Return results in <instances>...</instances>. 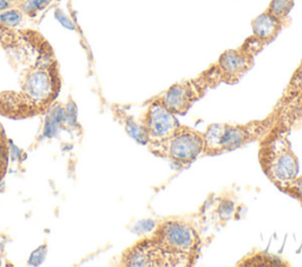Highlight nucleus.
<instances>
[{"label": "nucleus", "mask_w": 302, "mask_h": 267, "mask_svg": "<svg viewBox=\"0 0 302 267\" xmlns=\"http://www.w3.org/2000/svg\"><path fill=\"white\" fill-rule=\"evenodd\" d=\"M293 6L294 0H272L266 11L275 18L287 22L288 15H289Z\"/></svg>", "instance_id": "nucleus-14"}, {"label": "nucleus", "mask_w": 302, "mask_h": 267, "mask_svg": "<svg viewBox=\"0 0 302 267\" xmlns=\"http://www.w3.org/2000/svg\"><path fill=\"white\" fill-rule=\"evenodd\" d=\"M281 192L287 194L293 199L297 200L298 204L302 206V174L301 176H297L294 178L290 183H288L286 186H284Z\"/></svg>", "instance_id": "nucleus-15"}, {"label": "nucleus", "mask_w": 302, "mask_h": 267, "mask_svg": "<svg viewBox=\"0 0 302 267\" xmlns=\"http://www.w3.org/2000/svg\"><path fill=\"white\" fill-rule=\"evenodd\" d=\"M51 2L52 0H26L25 4L23 5V10L27 13L37 12L46 8Z\"/></svg>", "instance_id": "nucleus-18"}, {"label": "nucleus", "mask_w": 302, "mask_h": 267, "mask_svg": "<svg viewBox=\"0 0 302 267\" xmlns=\"http://www.w3.org/2000/svg\"><path fill=\"white\" fill-rule=\"evenodd\" d=\"M286 25L287 22L277 19L270 13L264 11L252 22L253 36L256 37L264 45H268L269 43L275 40V38L279 36Z\"/></svg>", "instance_id": "nucleus-9"}, {"label": "nucleus", "mask_w": 302, "mask_h": 267, "mask_svg": "<svg viewBox=\"0 0 302 267\" xmlns=\"http://www.w3.org/2000/svg\"><path fill=\"white\" fill-rule=\"evenodd\" d=\"M142 122L147 136V143L166 138L181 125L177 115L166 107L157 97L147 105Z\"/></svg>", "instance_id": "nucleus-8"}, {"label": "nucleus", "mask_w": 302, "mask_h": 267, "mask_svg": "<svg viewBox=\"0 0 302 267\" xmlns=\"http://www.w3.org/2000/svg\"><path fill=\"white\" fill-rule=\"evenodd\" d=\"M113 113H115L118 121L123 125L126 133H128L132 139H135L140 145H146L147 136L142 120H136L132 115L126 113L125 109L122 108L121 106H115V107H113Z\"/></svg>", "instance_id": "nucleus-12"}, {"label": "nucleus", "mask_w": 302, "mask_h": 267, "mask_svg": "<svg viewBox=\"0 0 302 267\" xmlns=\"http://www.w3.org/2000/svg\"><path fill=\"white\" fill-rule=\"evenodd\" d=\"M145 146L157 158L167 160L178 170H185L203 158L204 136L190 126L180 125L170 136L149 142Z\"/></svg>", "instance_id": "nucleus-4"}, {"label": "nucleus", "mask_w": 302, "mask_h": 267, "mask_svg": "<svg viewBox=\"0 0 302 267\" xmlns=\"http://www.w3.org/2000/svg\"><path fill=\"white\" fill-rule=\"evenodd\" d=\"M289 104L290 102L283 106L276 105L264 119H255L245 124L231 125L226 122L210 124L203 132V157L222 156L228 152L243 149L249 144L260 142L288 113H290L288 111Z\"/></svg>", "instance_id": "nucleus-1"}, {"label": "nucleus", "mask_w": 302, "mask_h": 267, "mask_svg": "<svg viewBox=\"0 0 302 267\" xmlns=\"http://www.w3.org/2000/svg\"><path fill=\"white\" fill-rule=\"evenodd\" d=\"M22 22V15L17 10H10L0 15V24L6 27H16Z\"/></svg>", "instance_id": "nucleus-16"}, {"label": "nucleus", "mask_w": 302, "mask_h": 267, "mask_svg": "<svg viewBox=\"0 0 302 267\" xmlns=\"http://www.w3.org/2000/svg\"><path fill=\"white\" fill-rule=\"evenodd\" d=\"M6 165H8V147H6L5 136L0 127V180L4 177Z\"/></svg>", "instance_id": "nucleus-17"}, {"label": "nucleus", "mask_w": 302, "mask_h": 267, "mask_svg": "<svg viewBox=\"0 0 302 267\" xmlns=\"http://www.w3.org/2000/svg\"><path fill=\"white\" fill-rule=\"evenodd\" d=\"M10 8V2L9 0H0V12L8 10Z\"/></svg>", "instance_id": "nucleus-21"}, {"label": "nucleus", "mask_w": 302, "mask_h": 267, "mask_svg": "<svg viewBox=\"0 0 302 267\" xmlns=\"http://www.w3.org/2000/svg\"><path fill=\"white\" fill-rule=\"evenodd\" d=\"M122 266L129 267H175L174 259L146 234L123 252Z\"/></svg>", "instance_id": "nucleus-7"}, {"label": "nucleus", "mask_w": 302, "mask_h": 267, "mask_svg": "<svg viewBox=\"0 0 302 267\" xmlns=\"http://www.w3.org/2000/svg\"><path fill=\"white\" fill-rule=\"evenodd\" d=\"M208 208V214L211 215L212 220L217 221L219 225H225L232 219H239L240 206L231 197L217 196L211 200V205H205Z\"/></svg>", "instance_id": "nucleus-10"}, {"label": "nucleus", "mask_w": 302, "mask_h": 267, "mask_svg": "<svg viewBox=\"0 0 302 267\" xmlns=\"http://www.w3.org/2000/svg\"><path fill=\"white\" fill-rule=\"evenodd\" d=\"M54 17H56V19L65 27V29L71 30V31H73L76 29L74 24L71 22V19L68 18V17L65 16L64 13L60 11V10H57V11L54 12Z\"/></svg>", "instance_id": "nucleus-20"}, {"label": "nucleus", "mask_w": 302, "mask_h": 267, "mask_svg": "<svg viewBox=\"0 0 302 267\" xmlns=\"http://www.w3.org/2000/svg\"><path fill=\"white\" fill-rule=\"evenodd\" d=\"M239 267H288L290 262L280 255L266 251H254L243 256L236 263Z\"/></svg>", "instance_id": "nucleus-11"}, {"label": "nucleus", "mask_w": 302, "mask_h": 267, "mask_svg": "<svg viewBox=\"0 0 302 267\" xmlns=\"http://www.w3.org/2000/svg\"><path fill=\"white\" fill-rule=\"evenodd\" d=\"M256 37H249L239 49L228 50L219 57L216 64L223 84H238L241 78L248 72L254 65V59L263 47Z\"/></svg>", "instance_id": "nucleus-6"}, {"label": "nucleus", "mask_w": 302, "mask_h": 267, "mask_svg": "<svg viewBox=\"0 0 302 267\" xmlns=\"http://www.w3.org/2000/svg\"><path fill=\"white\" fill-rule=\"evenodd\" d=\"M221 84L218 68L214 64L194 79L181 81L170 86L157 98L174 114L185 115L198 100L204 97L208 90L217 87Z\"/></svg>", "instance_id": "nucleus-5"}, {"label": "nucleus", "mask_w": 302, "mask_h": 267, "mask_svg": "<svg viewBox=\"0 0 302 267\" xmlns=\"http://www.w3.org/2000/svg\"><path fill=\"white\" fill-rule=\"evenodd\" d=\"M300 95H302V60L296 70H295L293 75H291L286 90L283 91L282 97L280 98V100L277 101L276 105H287L288 102L293 101L294 99L300 97Z\"/></svg>", "instance_id": "nucleus-13"}, {"label": "nucleus", "mask_w": 302, "mask_h": 267, "mask_svg": "<svg viewBox=\"0 0 302 267\" xmlns=\"http://www.w3.org/2000/svg\"><path fill=\"white\" fill-rule=\"evenodd\" d=\"M295 112L288 113L282 120L259 142L257 158L264 176L277 190H282L298 174V158L289 139Z\"/></svg>", "instance_id": "nucleus-2"}, {"label": "nucleus", "mask_w": 302, "mask_h": 267, "mask_svg": "<svg viewBox=\"0 0 302 267\" xmlns=\"http://www.w3.org/2000/svg\"><path fill=\"white\" fill-rule=\"evenodd\" d=\"M46 255V246H42V247H39L36 251L32 252V254L30 256L29 262L31 265H40L44 261V259H45Z\"/></svg>", "instance_id": "nucleus-19"}, {"label": "nucleus", "mask_w": 302, "mask_h": 267, "mask_svg": "<svg viewBox=\"0 0 302 267\" xmlns=\"http://www.w3.org/2000/svg\"><path fill=\"white\" fill-rule=\"evenodd\" d=\"M149 234L174 259L176 266L191 267L200 259L203 239L194 222L182 218H167Z\"/></svg>", "instance_id": "nucleus-3"}]
</instances>
